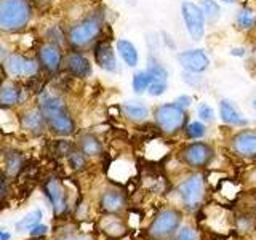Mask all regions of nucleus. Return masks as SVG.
Instances as JSON below:
<instances>
[{"mask_svg": "<svg viewBox=\"0 0 256 240\" xmlns=\"http://www.w3.org/2000/svg\"><path fill=\"white\" fill-rule=\"evenodd\" d=\"M38 109L46 120V125L52 128L54 133L61 136H68L74 133V120L69 116L64 101L53 93L44 92L38 96Z\"/></svg>", "mask_w": 256, "mask_h": 240, "instance_id": "obj_1", "label": "nucleus"}, {"mask_svg": "<svg viewBox=\"0 0 256 240\" xmlns=\"http://www.w3.org/2000/svg\"><path fill=\"white\" fill-rule=\"evenodd\" d=\"M30 6L26 0H0V29L18 30L28 24Z\"/></svg>", "mask_w": 256, "mask_h": 240, "instance_id": "obj_2", "label": "nucleus"}, {"mask_svg": "<svg viewBox=\"0 0 256 240\" xmlns=\"http://www.w3.org/2000/svg\"><path fill=\"white\" fill-rule=\"evenodd\" d=\"M154 122L164 134L173 136L180 133L182 128H186V109L180 108L176 102L162 104L154 110Z\"/></svg>", "mask_w": 256, "mask_h": 240, "instance_id": "obj_3", "label": "nucleus"}, {"mask_svg": "<svg viewBox=\"0 0 256 240\" xmlns=\"http://www.w3.org/2000/svg\"><path fill=\"white\" fill-rule=\"evenodd\" d=\"M182 214L176 208H164L160 210L156 218L150 221L148 228V237L152 240H168L176 236L181 228Z\"/></svg>", "mask_w": 256, "mask_h": 240, "instance_id": "obj_4", "label": "nucleus"}, {"mask_svg": "<svg viewBox=\"0 0 256 240\" xmlns=\"http://www.w3.org/2000/svg\"><path fill=\"white\" fill-rule=\"evenodd\" d=\"M102 29V20L98 14L88 16V18L82 20L80 22H77L76 26H72L69 34H68V40L69 44L80 50V48H85L88 45H92L96 38L100 37Z\"/></svg>", "mask_w": 256, "mask_h": 240, "instance_id": "obj_5", "label": "nucleus"}, {"mask_svg": "<svg viewBox=\"0 0 256 240\" xmlns=\"http://www.w3.org/2000/svg\"><path fill=\"white\" fill-rule=\"evenodd\" d=\"M180 197H181V202L184 204V206L188 210L194 212L197 208L202 205L204 202V197H205V181H204V176L202 174H190L188 180H184L180 188Z\"/></svg>", "mask_w": 256, "mask_h": 240, "instance_id": "obj_6", "label": "nucleus"}, {"mask_svg": "<svg viewBox=\"0 0 256 240\" xmlns=\"http://www.w3.org/2000/svg\"><path fill=\"white\" fill-rule=\"evenodd\" d=\"M213 157H214L213 148L208 142H202V141L189 142L180 150L181 162L190 168H205L212 164Z\"/></svg>", "mask_w": 256, "mask_h": 240, "instance_id": "obj_7", "label": "nucleus"}, {"mask_svg": "<svg viewBox=\"0 0 256 240\" xmlns=\"http://www.w3.org/2000/svg\"><path fill=\"white\" fill-rule=\"evenodd\" d=\"M181 14L186 29L189 32V36L194 40H200L205 34V16L200 10V6H197L192 2H182L181 4Z\"/></svg>", "mask_w": 256, "mask_h": 240, "instance_id": "obj_8", "label": "nucleus"}, {"mask_svg": "<svg viewBox=\"0 0 256 240\" xmlns=\"http://www.w3.org/2000/svg\"><path fill=\"white\" fill-rule=\"evenodd\" d=\"M230 150L242 158H256V132L242 130L230 140Z\"/></svg>", "mask_w": 256, "mask_h": 240, "instance_id": "obj_9", "label": "nucleus"}, {"mask_svg": "<svg viewBox=\"0 0 256 240\" xmlns=\"http://www.w3.org/2000/svg\"><path fill=\"white\" fill-rule=\"evenodd\" d=\"M44 190H45L48 200H50L52 208L56 216L62 214L68 210V194H66V189H64L60 180L50 178L45 182Z\"/></svg>", "mask_w": 256, "mask_h": 240, "instance_id": "obj_10", "label": "nucleus"}, {"mask_svg": "<svg viewBox=\"0 0 256 240\" xmlns=\"http://www.w3.org/2000/svg\"><path fill=\"white\" fill-rule=\"evenodd\" d=\"M5 69L8 76L12 77H32L37 74L38 62L34 60H28L21 54H12L10 58L5 61Z\"/></svg>", "mask_w": 256, "mask_h": 240, "instance_id": "obj_11", "label": "nucleus"}, {"mask_svg": "<svg viewBox=\"0 0 256 240\" xmlns=\"http://www.w3.org/2000/svg\"><path fill=\"white\" fill-rule=\"evenodd\" d=\"M178 61L181 66L186 69L188 72H204L208 64H210V60L208 56L202 52V50H188V52H182L178 54Z\"/></svg>", "mask_w": 256, "mask_h": 240, "instance_id": "obj_12", "label": "nucleus"}, {"mask_svg": "<svg viewBox=\"0 0 256 240\" xmlns=\"http://www.w3.org/2000/svg\"><path fill=\"white\" fill-rule=\"evenodd\" d=\"M61 52L54 44H45L38 48V61L48 72H56L61 66Z\"/></svg>", "mask_w": 256, "mask_h": 240, "instance_id": "obj_13", "label": "nucleus"}, {"mask_svg": "<svg viewBox=\"0 0 256 240\" xmlns=\"http://www.w3.org/2000/svg\"><path fill=\"white\" fill-rule=\"evenodd\" d=\"M100 204H101V208L106 213H109V214H117V213L125 210L126 198H125V196L120 190L109 189L106 192H102Z\"/></svg>", "mask_w": 256, "mask_h": 240, "instance_id": "obj_14", "label": "nucleus"}, {"mask_svg": "<svg viewBox=\"0 0 256 240\" xmlns=\"http://www.w3.org/2000/svg\"><path fill=\"white\" fill-rule=\"evenodd\" d=\"M94 60H96V64L104 70H108V72L117 70V60L109 42H100L94 46Z\"/></svg>", "mask_w": 256, "mask_h": 240, "instance_id": "obj_15", "label": "nucleus"}, {"mask_svg": "<svg viewBox=\"0 0 256 240\" xmlns=\"http://www.w3.org/2000/svg\"><path fill=\"white\" fill-rule=\"evenodd\" d=\"M66 66L72 76L80 78H86L92 74V64L82 53H70L66 60Z\"/></svg>", "mask_w": 256, "mask_h": 240, "instance_id": "obj_16", "label": "nucleus"}, {"mask_svg": "<svg viewBox=\"0 0 256 240\" xmlns=\"http://www.w3.org/2000/svg\"><path fill=\"white\" fill-rule=\"evenodd\" d=\"M21 124L24 130H28L29 133L40 134L46 126V120L42 114V110L38 108L37 109H30L28 112H24V116L21 118Z\"/></svg>", "mask_w": 256, "mask_h": 240, "instance_id": "obj_17", "label": "nucleus"}, {"mask_svg": "<svg viewBox=\"0 0 256 240\" xmlns=\"http://www.w3.org/2000/svg\"><path fill=\"white\" fill-rule=\"evenodd\" d=\"M220 114H221V118L224 120V122L229 124V125H234V126H245L246 125V120L240 116V112L234 108V104L228 100H222L220 102Z\"/></svg>", "mask_w": 256, "mask_h": 240, "instance_id": "obj_18", "label": "nucleus"}, {"mask_svg": "<svg viewBox=\"0 0 256 240\" xmlns=\"http://www.w3.org/2000/svg\"><path fill=\"white\" fill-rule=\"evenodd\" d=\"M102 230L104 234H108L112 238H118V237H124L126 234V228L125 224L120 221L117 216H106L102 221Z\"/></svg>", "mask_w": 256, "mask_h": 240, "instance_id": "obj_19", "label": "nucleus"}, {"mask_svg": "<svg viewBox=\"0 0 256 240\" xmlns=\"http://www.w3.org/2000/svg\"><path fill=\"white\" fill-rule=\"evenodd\" d=\"M78 148L86 157H96L102 152V144L93 134H84L78 141Z\"/></svg>", "mask_w": 256, "mask_h": 240, "instance_id": "obj_20", "label": "nucleus"}, {"mask_svg": "<svg viewBox=\"0 0 256 240\" xmlns=\"http://www.w3.org/2000/svg\"><path fill=\"white\" fill-rule=\"evenodd\" d=\"M21 92L20 88L13 84H4L0 86V106H14L20 102Z\"/></svg>", "mask_w": 256, "mask_h": 240, "instance_id": "obj_21", "label": "nucleus"}, {"mask_svg": "<svg viewBox=\"0 0 256 240\" xmlns=\"http://www.w3.org/2000/svg\"><path fill=\"white\" fill-rule=\"evenodd\" d=\"M117 50L122 56V60L128 64L130 68H134L138 64V52H136V46L128 42V40H118L117 42Z\"/></svg>", "mask_w": 256, "mask_h": 240, "instance_id": "obj_22", "label": "nucleus"}, {"mask_svg": "<svg viewBox=\"0 0 256 240\" xmlns=\"http://www.w3.org/2000/svg\"><path fill=\"white\" fill-rule=\"evenodd\" d=\"M38 224H42V210H32L30 213H28L24 218H21L18 222L14 224V228L18 232H26V230H32L34 228H37Z\"/></svg>", "mask_w": 256, "mask_h": 240, "instance_id": "obj_23", "label": "nucleus"}, {"mask_svg": "<svg viewBox=\"0 0 256 240\" xmlns=\"http://www.w3.org/2000/svg\"><path fill=\"white\" fill-rule=\"evenodd\" d=\"M122 110L126 118L133 120V122H142V120L148 118V109L141 104H124Z\"/></svg>", "mask_w": 256, "mask_h": 240, "instance_id": "obj_24", "label": "nucleus"}, {"mask_svg": "<svg viewBox=\"0 0 256 240\" xmlns=\"http://www.w3.org/2000/svg\"><path fill=\"white\" fill-rule=\"evenodd\" d=\"M152 84V77L148 70H141V72H136L134 77H133V90L134 93H144L149 90V86Z\"/></svg>", "mask_w": 256, "mask_h": 240, "instance_id": "obj_25", "label": "nucleus"}, {"mask_svg": "<svg viewBox=\"0 0 256 240\" xmlns=\"http://www.w3.org/2000/svg\"><path fill=\"white\" fill-rule=\"evenodd\" d=\"M198 6H200V10H202L204 16L208 20V22L213 24L218 21L221 12H220V5L216 2H213V0H202Z\"/></svg>", "mask_w": 256, "mask_h": 240, "instance_id": "obj_26", "label": "nucleus"}, {"mask_svg": "<svg viewBox=\"0 0 256 240\" xmlns=\"http://www.w3.org/2000/svg\"><path fill=\"white\" fill-rule=\"evenodd\" d=\"M237 26L244 30H250V29L256 28V16L253 14V12L248 10V8L240 10V13L237 16Z\"/></svg>", "mask_w": 256, "mask_h": 240, "instance_id": "obj_27", "label": "nucleus"}, {"mask_svg": "<svg viewBox=\"0 0 256 240\" xmlns=\"http://www.w3.org/2000/svg\"><path fill=\"white\" fill-rule=\"evenodd\" d=\"M148 72L152 77V82H160V84H166L168 78V72L166 69L158 62H150V66L148 69Z\"/></svg>", "mask_w": 256, "mask_h": 240, "instance_id": "obj_28", "label": "nucleus"}, {"mask_svg": "<svg viewBox=\"0 0 256 240\" xmlns=\"http://www.w3.org/2000/svg\"><path fill=\"white\" fill-rule=\"evenodd\" d=\"M68 160H69V165L74 168V170H84L86 166V156L80 149L70 150L68 156Z\"/></svg>", "mask_w": 256, "mask_h": 240, "instance_id": "obj_29", "label": "nucleus"}, {"mask_svg": "<svg viewBox=\"0 0 256 240\" xmlns=\"http://www.w3.org/2000/svg\"><path fill=\"white\" fill-rule=\"evenodd\" d=\"M5 166H6V172L10 174H16L22 168V157L18 154V152H10L6 157Z\"/></svg>", "mask_w": 256, "mask_h": 240, "instance_id": "obj_30", "label": "nucleus"}, {"mask_svg": "<svg viewBox=\"0 0 256 240\" xmlns=\"http://www.w3.org/2000/svg\"><path fill=\"white\" fill-rule=\"evenodd\" d=\"M184 130H186V136L189 140H198L206 133V128L202 122H190L189 125H186Z\"/></svg>", "mask_w": 256, "mask_h": 240, "instance_id": "obj_31", "label": "nucleus"}, {"mask_svg": "<svg viewBox=\"0 0 256 240\" xmlns=\"http://www.w3.org/2000/svg\"><path fill=\"white\" fill-rule=\"evenodd\" d=\"M174 240H198V238H197V232L190 226H182L176 232Z\"/></svg>", "mask_w": 256, "mask_h": 240, "instance_id": "obj_32", "label": "nucleus"}, {"mask_svg": "<svg viewBox=\"0 0 256 240\" xmlns=\"http://www.w3.org/2000/svg\"><path fill=\"white\" fill-rule=\"evenodd\" d=\"M198 116L202 120H205V122H213L214 120V112L208 104H202V106L198 108Z\"/></svg>", "mask_w": 256, "mask_h": 240, "instance_id": "obj_33", "label": "nucleus"}, {"mask_svg": "<svg viewBox=\"0 0 256 240\" xmlns=\"http://www.w3.org/2000/svg\"><path fill=\"white\" fill-rule=\"evenodd\" d=\"M166 90V84H160V82H152L150 86H149V94L152 96H160V94H164Z\"/></svg>", "mask_w": 256, "mask_h": 240, "instance_id": "obj_34", "label": "nucleus"}, {"mask_svg": "<svg viewBox=\"0 0 256 240\" xmlns=\"http://www.w3.org/2000/svg\"><path fill=\"white\" fill-rule=\"evenodd\" d=\"M48 234V228L45 226V224H38L37 228H34L30 230V236L32 237H44Z\"/></svg>", "mask_w": 256, "mask_h": 240, "instance_id": "obj_35", "label": "nucleus"}, {"mask_svg": "<svg viewBox=\"0 0 256 240\" xmlns=\"http://www.w3.org/2000/svg\"><path fill=\"white\" fill-rule=\"evenodd\" d=\"M174 102L178 104L180 108H182V109H188V108L190 106V102H192V98H190V96H186V94H184V96H180V98L176 100Z\"/></svg>", "mask_w": 256, "mask_h": 240, "instance_id": "obj_36", "label": "nucleus"}, {"mask_svg": "<svg viewBox=\"0 0 256 240\" xmlns=\"http://www.w3.org/2000/svg\"><path fill=\"white\" fill-rule=\"evenodd\" d=\"M12 238V234L8 232L5 228H0V240H10Z\"/></svg>", "mask_w": 256, "mask_h": 240, "instance_id": "obj_37", "label": "nucleus"}, {"mask_svg": "<svg viewBox=\"0 0 256 240\" xmlns=\"http://www.w3.org/2000/svg\"><path fill=\"white\" fill-rule=\"evenodd\" d=\"M64 240H93L90 236H70V237H66Z\"/></svg>", "mask_w": 256, "mask_h": 240, "instance_id": "obj_38", "label": "nucleus"}, {"mask_svg": "<svg viewBox=\"0 0 256 240\" xmlns=\"http://www.w3.org/2000/svg\"><path fill=\"white\" fill-rule=\"evenodd\" d=\"M5 190H6V184H5V180H4L2 173H0V196H4Z\"/></svg>", "mask_w": 256, "mask_h": 240, "instance_id": "obj_39", "label": "nucleus"}, {"mask_svg": "<svg viewBox=\"0 0 256 240\" xmlns=\"http://www.w3.org/2000/svg\"><path fill=\"white\" fill-rule=\"evenodd\" d=\"M248 180H250L253 184H256V166H254L253 170L250 172V174H248Z\"/></svg>", "mask_w": 256, "mask_h": 240, "instance_id": "obj_40", "label": "nucleus"}, {"mask_svg": "<svg viewBox=\"0 0 256 240\" xmlns=\"http://www.w3.org/2000/svg\"><path fill=\"white\" fill-rule=\"evenodd\" d=\"M230 53L236 54V56H242L244 54V50H242V48H234V50H232Z\"/></svg>", "mask_w": 256, "mask_h": 240, "instance_id": "obj_41", "label": "nucleus"}, {"mask_svg": "<svg viewBox=\"0 0 256 240\" xmlns=\"http://www.w3.org/2000/svg\"><path fill=\"white\" fill-rule=\"evenodd\" d=\"M253 61H254V64H256V46H254V52H253Z\"/></svg>", "mask_w": 256, "mask_h": 240, "instance_id": "obj_42", "label": "nucleus"}, {"mask_svg": "<svg viewBox=\"0 0 256 240\" xmlns=\"http://www.w3.org/2000/svg\"><path fill=\"white\" fill-rule=\"evenodd\" d=\"M222 2H228V4H232V2H237V0H222Z\"/></svg>", "mask_w": 256, "mask_h": 240, "instance_id": "obj_43", "label": "nucleus"}, {"mask_svg": "<svg viewBox=\"0 0 256 240\" xmlns=\"http://www.w3.org/2000/svg\"><path fill=\"white\" fill-rule=\"evenodd\" d=\"M253 106H254V110H256V100H254V102H253Z\"/></svg>", "mask_w": 256, "mask_h": 240, "instance_id": "obj_44", "label": "nucleus"}]
</instances>
